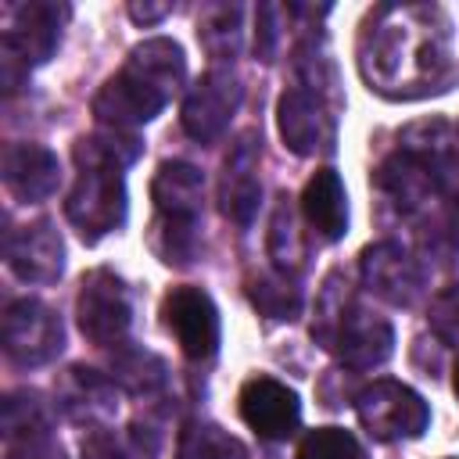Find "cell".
I'll use <instances>...</instances> for the list:
<instances>
[{"instance_id":"cell-28","label":"cell","mask_w":459,"mask_h":459,"mask_svg":"<svg viewBox=\"0 0 459 459\" xmlns=\"http://www.w3.org/2000/svg\"><path fill=\"white\" fill-rule=\"evenodd\" d=\"M430 330H434L445 344H459V283L445 287V290L430 301Z\"/></svg>"},{"instance_id":"cell-6","label":"cell","mask_w":459,"mask_h":459,"mask_svg":"<svg viewBox=\"0 0 459 459\" xmlns=\"http://www.w3.org/2000/svg\"><path fill=\"white\" fill-rule=\"evenodd\" d=\"M161 316L186 359L204 362L219 351V308L201 287H172L161 298Z\"/></svg>"},{"instance_id":"cell-11","label":"cell","mask_w":459,"mask_h":459,"mask_svg":"<svg viewBox=\"0 0 459 459\" xmlns=\"http://www.w3.org/2000/svg\"><path fill=\"white\" fill-rule=\"evenodd\" d=\"M362 280H366V287L373 294H380L391 305H412L423 294V269H420V262L405 247H398L391 240L369 244L362 251Z\"/></svg>"},{"instance_id":"cell-2","label":"cell","mask_w":459,"mask_h":459,"mask_svg":"<svg viewBox=\"0 0 459 459\" xmlns=\"http://www.w3.org/2000/svg\"><path fill=\"white\" fill-rule=\"evenodd\" d=\"M79 176L68 190L65 215L86 244L108 237L126 222V179L118 165L108 161H75Z\"/></svg>"},{"instance_id":"cell-16","label":"cell","mask_w":459,"mask_h":459,"mask_svg":"<svg viewBox=\"0 0 459 459\" xmlns=\"http://www.w3.org/2000/svg\"><path fill=\"white\" fill-rule=\"evenodd\" d=\"M437 161L423 151H398L377 169V186L387 190L402 208H420L437 190Z\"/></svg>"},{"instance_id":"cell-10","label":"cell","mask_w":459,"mask_h":459,"mask_svg":"<svg viewBox=\"0 0 459 459\" xmlns=\"http://www.w3.org/2000/svg\"><path fill=\"white\" fill-rule=\"evenodd\" d=\"M240 104V82L230 72H208L183 100V129L197 143H212L226 133Z\"/></svg>"},{"instance_id":"cell-7","label":"cell","mask_w":459,"mask_h":459,"mask_svg":"<svg viewBox=\"0 0 459 459\" xmlns=\"http://www.w3.org/2000/svg\"><path fill=\"white\" fill-rule=\"evenodd\" d=\"M68 7L57 4H22L14 7V22L4 32V72H29L32 65H43L57 43H61V18Z\"/></svg>"},{"instance_id":"cell-22","label":"cell","mask_w":459,"mask_h":459,"mask_svg":"<svg viewBox=\"0 0 459 459\" xmlns=\"http://www.w3.org/2000/svg\"><path fill=\"white\" fill-rule=\"evenodd\" d=\"M176 459H244V445L215 423H186Z\"/></svg>"},{"instance_id":"cell-18","label":"cell","mask_w":459,"mask_h":459,"mask_svg":"<svg viewBox=\"0 0 459 459\" xmlns=\"http://www.w3.org/2000/svg\"><path fill=\"white\" fill-rule=\"evenodd\" d=\"M151 197L158 204L161 219L176 222H201V197H204V176L186 161H165L151 183Z\"/></svg>"},{"instance_id":"cell-13","label":"cell","mask_w":459,"mask_h":459,"mask_svg":"<svg viewBox=\"0 0 459 459\" xmlns=\"http://www.w3.org/2000/svg\"><path fill=\"white\" fill-rule=\"evenodd\" d=\"M276 126H280L283 143L294 154H316L319 147H330V140H333V122L323 111L319 93H312L305 86H294L280 97Z\"/></svg>"},{"instance_id":"cell-17","label":"cell","mask_w":459,"mask_h":459,"mask_svg":"<svg viewBox=\"0 0 459 459\" xmlns=\"http://www.w3.org/2000/svg\"><path fill=\"white\" fill-rule=\"evenodd\" d=\"M301 215L323 240H341L348 233V194L333 169L308 176L301 190Z\"/></svg>"},{"instance_id":"cell-15","label":"cell","mask_w":459,"mask_h":459,"mask_svg":"<svg viewBox=\"0 0 459 459\" xmlns=\"http://www.w3.org/2000/svg\"><path fill=\"white\" fill-rule=\"evenodd\" d=\"M0 169H4L7 190L25 204H36L57 190L61 169H57L54 151H47L43 143H7Z\"/></svg>"},{"instance_id":"cell-23","label":"cell","mask_w":459,"mask_h":459,"mask_svg":"<svg viewBox=\"0 0 459 459\" xmlns=\"http://www.w3.org/2000/svg\"><path fill=\"white\" fill-rule=\"evenodd\" d=\"M269 258L276 262L280 273H298L305 265V244L298 233V222L287 208V197H280L276 212H273V230H269Z\"/></svg>"},{"instance_id":"cell-14","label":"cell","mask_w":459,"mask_h":459,"mask_svg":"<svg viewBox=\"0 0 459 459\" xmlns=\"http://www.w3.org/2000/svg\"><path fill=\"white\" fill-rule=\"evenodd\" d=\"M258 133L247 129L237 136V143L230 147L226 154V169H222V212L237 222V226H247L258 212V194H262V183H258Z\"/></svg>"},{"instance_id":"cell-29","label":"cell","mask_w":459,"mask_h":459,"mask_svg":"<svg viewBox=\"0 0 459 459\" xmlns=\"http://www.w3.org/2000/svg\"><path fill=\"white\" fill-rule=\"evenodd\" d=\"M280 7L273 4H262L258 7V29H255V50L262 61H276V50H280Z\"/></svg>"},{"instance_id":"cell-19","label":"cell","mask_w":459,"mask_h":459,"mask_svg":"<svg viewBox=\"0 0 459 459\" xmlns=\"http://www.w3.org/2000/svg\"><path fill=\"white\" fill-rule=\"evenodd\" d=\"M126 68L133 75H140L143 82H151L154 90H161L165 97H172L183 79H186V57L179 50V43L165 39V36H154V39H143L129 50V61Z\"/></svg>"},{"instance_id":"cell-12","label":"cell","mask_w":459,"mask_h":459,"mask_svg":"<svg viewBox=\"0 0 459 459\" xmlns=\"http://www.w3.org/2000/svg\"><path fill=\"white\" fill-rule=\"evenodd\" d=\"M169 104V97L161 90H154L151 82H143L140 75H133L129 68H122L118 75H111L100 93L93 97V115L100 122L118 126H143L151 122L161 108Z\"/></svg>"},{"instance_id":"cell-30","label":"cell","mask_w":459,"mask_h":459,"mask_svg":"<svg viewBox=\"0 0 459 459\" xmlns=\"http://www.w3.org/2000/svg\"><path fill=\"white\" fill-rule=\"evenodd\" d=\"M4 459H65V452L50 434H32V437L7 441V455Z\"/></svg>"},{"instance_id":"cell-9","label":"cell","mask_w":459,"mask_h":459,"mask_svg":"<svg viewBox=\"0 0 459 459\" xmlns=\"http://www.w3.org/2000/svg\"><path fill=\"white\" fill-rule=\"evenodd\" d=\"M4 255H7L11 273L25 283H54L65 269L61 233L47 219L29 222L22 230H11L4 240Z\"/></svg>"},{"instance_id":"cell-20","label":"cell","mask_w":459,"mask_h":459,"mask_svg":"<svg viewBox=\"0 0 459 459\" xmlns=\"http://www.w3.org/2000/svg\"><path fill=\"white\" fill-rule=\"evenodd\" d=\"M57 394H61V409L75 420H104L118 405L111 380H104L100 373L82 369V366L65 369V380H61Z\"/></svg>"},{"instance_id":"cell-25","label":"cell","mask_w":459,"mask_h":459,"mask_svg":"<svg viewBox=\"0 0 459 459\" xmlns=\"http://www.w3.org/2000/svg\"><path fill=\"white\" fill-rule=\"evenodd\" d=\"M126 391H154V387H161L165 384V362L158 359V355H151V351H140V348H133V351H122L118 359H115V373H111Z\"/></svg>"},{"instance_id":"cell-4","label":"cell","mask_w":459,"mask_h":459,"mask_svg":"<svg viewBox=\"0 0 459 459\" xmlns=\"http://www.w3.org/2000/svg\"><path fill=\"white\" fill-rule=\"evenodd\" d=\"M0 344L18 366H43L65 348V326L50 305L36 298H18L4 312Z\"/></svg>"},{"instance_id":"cell-32","label":"cell","mask_w":459,"mask_h":459,"mask_svg":"<svg viewBox=\"0 0 459 459\" xmlns=\"http://www.w3.org/2000/svg\"><path fill=\"white\" fill-rule=\"evenodd\" d=\"M448 230H452V240L459 244V197H455V204H452V215H448Z\"/></svg>"},{"instance_id":"cell-31","label":"cell","mask_w":459,"mask_h":459,"mask_svg":"<svg viewBox=\"0 0 459 459\" xmlns=\"http://www.w3.org/2000/svg\"><path fill=\"white\" fill-rule=\"evenodd\" d=\"M129 14H133L136 22H143V25H151V22H158V18H165V14H169V4H158V7H147V4L140 7V4H133V7H129Z\"/></svg>"},{"instance_id":"cell-24","label":"cell","mask_w":459,"mask_h":459,"mask_svg":"<svg viewBox=\"0 0 459 459\" xmlns=\"http://www.w3.org/2000/svg\"><path fill=\"white\" fill-rule=\"evenodd\" d=\"M298 459H366L359 437L344 427H316L301 437Z\"/></svg>"},{"instance_id":"cell-8","label":"cell","mask_w":459,"mask_h":459,"mask_svg":"<svg viewBox=\"0 0 459 459\" xmlns=\"http://www.w3.org/2000/svg\"><path fill=\"white\" fill-rule=\"evenodd\" d=\"M240 420L265 441H280L287 434H294L298 420H301V402L298 394L280 384L276 377H251L244 387H240Z\"/></svg>"},{"instance_id":"cell-26","label":"cell","mask_w":459,"mask_h":459,"mask_svg":"<svg viewBox=\"0 0 459 459\" xmlns=\"http://www.w3.org/2000/svg\"><path fill=\"white\" fill-rule=\"evenodd\" d=\"M4 437H32V434H47V412L36 402V394H11L4 402V416H0Z\"/></svg>"},{"instance_id":"cell-33","label":"cell","mask_w":459,"mask_h":459,"mask_svg":"<svg viewBox=\"0 0 459 459\" xmlns=\"http://www.w3.org/2000/svg\"><path fill=\"white\" fill-rule=\"evenodd\" d=\"M452 387H455V394H459V362H455V369H452Z\"/></svg>"},{"instance_id":"cell-27","label":"cell","mask_w":459,"mask_h":459,"mask_svg":"<svg viewBox=\"0 0 459 459\" xmlns=\"http://www.w3.org/2000/svg\"><path fill=\"white\" fill-rule=\"evenodd\" d=\"M237 18H240V7H215L208 22H201L197 36L215 57H226L237 50Z\"/></svg>"},{"instance_id":"cell-1","label":"cell","mask_w":459,"mask_h":459,"mask_svg":"<svg viewBox=\"0 0 459 459\" xmlns=\"http://www.w3.org/2000/svg\"><path fill=\"white\" fill-rule=\"evenodd\" d=\"M312 333L326 348H333L337 359L348 369H373L394 348V330H391L387 319H380L369 308H362L355 301H344V298L330 301L326 290L319 298V319H316Z\"/></svg>"},{"instance_id":"cell-3","label":"cell","mask_w":459,"mask_h":459,"mask_svg":"<svg viewBox=\"0 0 459 459\" xmlns=\"http://www.w3.org/2000/svg\"><path fill=\"white\" fill-rule=\"evenodd\" d=\"M355 412H359V423L377 441L420 437L430 423L427 402L409 384H398V380H373L369 387H362L355 398Z\"/></svg>"},{"instance_id":"cell-21","label":"cell","mask_w":459,"mask_h":459,"mask_svg":"<svg viewBox=\"0 0 459 459\" xmlns=\"http://www.w3.org/2000/svg\"><path fill=\"white\" fill-rule=\"evenodd\" d=\"M251 305L269 319H294L301 312V290L287 280V273H262L247 287Z\"/></svg>"},{"instance_id":"cell-5","label":"cell","mask_w":459,"mask_h":459,"mask_svg":"<svg viewBox=\"0 0 459 459\" xmlns=\"http://www.w3.org/2000/svg\"><path fill=\"white\" fill-rule=\"evenodd\" d=\"M75 316L82 337L93 344H115L126 337L133 308H129V290L111 269H90L79 283L75 298Z\"/></svg>"}]
</instances>
